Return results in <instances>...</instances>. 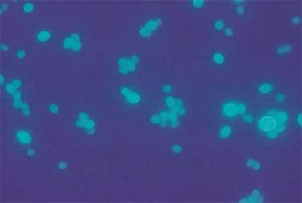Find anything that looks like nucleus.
I'll return each instance as SVG.
<instances>
[{"label":"nucleus","mask_w":302,"mask_h":203,"mask_svg":"<svg viewBox=\"0 0 302 203\" xmlns=\"http://www.w3.org/2000/svg\"><path fill=\"white\" fill-rule=\"evenodd\" d=\"M57 168L59 170H65L68 168V163L66 161H60L57 165Z\"/></svg>","instance_id":"24"},{"label":"nucleus","mask_w":302,"mask_h":203,"mask_svg":"<svg viewBox=\"0 0 302 203\" xmlns=\"http://www.w3.org/2000/svg\"><path fill=\"white\" fill-rule=\"evenodd\" d=\"M74 124L76 128L84 130L88 135L93 136L96 133V121L86 111H80L78 113Z\"/></svg>","instance_id":"1"},{"label":"nucleus","mask_w":302,"mask_h":203,"mask_svg":"<svg viewBox=\"0 0 302 203\" xmlns=\"http://www.w3.org/2000/svg\"><path fill=\"white\" fill-rule=\"evenodd\" d=\"M15 55L18 59H24L26 56V51L22 48H18L15 52Z\"/></svg>","instance_id":"21"},{"label":"nucleus","mask_w":302,"mask_h":203,"mask_svg":"<svg viewBox=\"0 0 302 203\" xmlns=\"http://www.w3.org/2000/svg\"><path fill=\"white\" fill-rule=\"evenodd\" d=\"M173 89V87L172 85L170 84H164L162 87V90L163 91L164 93H169Z\"/></svg>","instance_id":"28"},{"label":"nucleus","mask_w":302,"mask_h":203,"mask_svg":"<svg viewBox=\"0 0 302 203\" xmlns=\"http://www.w3.org/2000/svg\"><path fill=\"white\" fill-rule=\"evenodd\" d=\"M0 83H1V85H3L5 83V76L2 73L0 74Z\"/></svg>","instance_id":"37"},{"label":"nucleus","mask_w":302,"mask_h":203,"mask_svg":"<svg viewBox=\"0 0 302 203\" xmlns=\"http://www.w3.org/2000/svg\"><path fill=\"white\" fill-rule=\"evenodd\" d=\"M9 7V4L7 2H3L1 4L0 6V11H1V14H2L5 11H7Z\"/></svg>","instance_id":"32"},{"label":"nucleus","mask_w":302,"mask_h":203,"mask_svg":"<svg viewBox=\"0 0 302 203\" xmlns=\"http://www.w3.org/2000/svg\"><path fill=\"white\" fill-rule=\"evenodd\" d=\"M119 93L124 98L126 102L129 105H138L142 100V96L138 91L128 85H121L119 88Z\"/></svg>","instance_id":"4"},{"label":"nucleus","mask_w":302,"mask_h":203,"mask_svg":"<svg viewBox=\"0 0 302 203\" xmlns=\"http://www.w3.org/2000/svg\"><path fill=\"white\" fill-rule=\"evenodd\" d=\"M62 45L65 50L79 52L83 46L81 35L77 32L69 33L63 39Z\"/></svg>","instance_id":"3"},{"label":"nucleus","mask_w":302,"mask_h":203,"mask_svg":"<svg viewBox=\"0 0 302 203\" xmlns=\"http://www.w3.org/2000/svg\"><path fill=\"white\" fill-rule=\"evenodd\" d=\"M291 22L294 24H299L301 22V18L298 15H294L291 19Z\"/></svg>","instance_id":"30"},{"label":"nucleus","mask_w":302,"mask_h":203,"mask_svg":"<svg viewBox=\"0 0 302 203\" xmlns=\"http://www.w3.org/2000/svg\"><path fill=\"white\" fill-rule=\"evenodd\" d=\"M192 5L195 7L199 8L204 5V4L205 3V1H204V0H193V1H192Z\"/></svg>","instance_id":"29"},{"label":"nucleus","mask_w":302,"mask_h":203,"mask_svg":"<svg viewBox=\"0 0 302 203\" xmlns=\"http://www.w3.org/2000/svg\"><path fill=\"white\" fill-rule=\"evenodd\" d=\"M273 89V86L271 84L268 82H265L261 84L258 87L259 92L262 94H268L271 93Z\"/></svg>","instance_id":"11"},{"label":"nucleus","mask_w":302,"mask_h":203,"mask_svg":"<svg viewBox=\"0 0 302 203\" xmlns=\"http://www.w3.org/2000/svg\"><path fill=\"white\" fill-rule=\"evenodd\" d=\"M19 110H21L23 115L26 117L29 116L30 114H31V108H30V105L27 103L23 102L21 107H20Z\"/></svg>","instance_id":"18"},{"label":"nucleus","mask_w":302,"mask_h":203,"mask_svg":"<svg viewBox=\"0 0 302 203\" xmlns=\"http://www.w3.org/2000/svg\"><path fill=\"white\" fill-rule=\"evenodd\" d=\"M163 24V19L161 18L156 17L155 18L149 19V20L142 26L140 30V35L142 36L147 37L152 34Z\"/></svg>","instance_id":"5"},{"label":"nucleus","mask_w":302,"mask_h":203,"mask_svg":"<svg viewBox=\"0 0 302 203\" xmlns=\"http://www.w3.org/2000/svg\"><path fill=\"white\" fill-rule=\"evenodd\" d=\"M5 90L6 91V93L11 95V96H13L14 94V93L16 92L17 89L16 88V87L13 85V84L12 83V82L11 81V82H8L5 85Z\"/></svg>","instance_id":"16"},{"label":"nucleus","mask_w":302,"mask_h":203,"mask_svg":"<svg viewBox=\"0 0 302 203\" xmlns=\"http://www.w3.org/2000/svg\"><path fill=\"white\" fill-rule=\"evenodd\" d=\"M236 11L239 15H243L245 12V7L242 4H238L236 7Z\"/></svg>","instance_id":"31"},{"label":"nucleus","mask_w":302,"mask_h":203,"mask_svg":"<svg viewBox=\"0 0 302 203\" xmlns=\"http://www.w3.org/2000/svg\"><path fill=\"white\" fill-rule=\"evenodd\" d=\"M14 137L20 145L24 146L32 144L33 141V136L31 132L25 128H20L15 130Z\"/></svg>","instance_id":"6"},{"label":"nucleus","mask_w":302,"mask_h":203,"mask_svg":"<svg viewBox=\"0 0 302 203\" xmlns=\"http://www.w3.org/2000/svg\"><path fill=\"white\" fill-rule=\"evenodd\" d=\"M52 32L48 28H41L36 32L35 38L40 43H45L52 38Z\"/></svg>","instance_id":"9"},{"label":"nucleus","mask_w":302,"mask_h":203,"mask_svg":"<svg viewBox=\"0 0 302 203\" xmlns=\"http://www.w3.org/2000/svg\"><path fill=\"white\" fill-rule=\"evenodd\" d=\"M277 123L275 119V117L271 116L269 115H266L262 117L258 121V128L259 129L267 133L268 131L275 129L276 128Z\"/></svg>","instance_id":"7"},{"label":"nucleus","mask_w":302,"mask_h":203,"mask_svg":"<svg viewBox=\"0 0 302 203\" xmlns=\"http://www.w3.org/2000/svg\"><path fill=\"white\" fill-rule=\"evenodd\" d=\"M213 61L218 65L223 64L225 61V56L221 52H216L213 53L212 56Z\"/></svg>","instance_id":"14"},{"label":"nucleus","mask_w":302,"mask_h":203,"mask_svg":"<svg viewBox=\"0 0 302 203\" xmlns=\"http://www.w3.org/2000/svg\"><path fill=\"white\" fill-rule=\"evenodd\" d=\"M175 100L176 97H174L172 96H167L164 99V103L165 105L167 106V108H169V109H172L175 104Z\"/></svg>","instance_id":"17"},{"label":"nucleus","mask_w":302,"mask_h":203,"mask_svg":"<svg viewBox=\"0 0 302 203\" xmlns=\"http://www.w3.org/2000/svg\"><path fill=\"white\" fill-rule=\"evenodd\" d=\"M243 120L247 124H251L253 121V117L250 114L245 113L243 114Z\"/></svg>","instance_id":"27"},{"label":"nucleus","mask_w":302,"mask_h":203,"mask_svg":"<svg viewBox=\"0 0 302 203\" xmlns=\"http://www.w3.org/2000/svg\"><path fill=\"white\" fill-rule=\"evenodd\" d=\"M246 165L248 167L253 169L254 170L259 171L262 169V165L259 161H256L253 158H249L246 161Z\"/></svg>","instance_id":"13"},{"label":"nucleus","mask_w":302,"mask_h":203,"mask_svg":"<svg viewBox=\"0 0 302 203\" xmlns=\"http://www.w3.org/2000/svg\"><path fill=\"white\" fill-rule=\"evenodd\" d=\"M172 151L173 153L175 155H179L183 151V148L180 145L178 144H175L172 146Z\"/></svg>","instance_id":"23"},{"label":"nucleus","mask_w":302,"mask_h":203,"mask_svg":"<svg viewBox=\"0 0 302 203\" xmlns=\"http://www.w3.org/2000/svg\"><path fill=\"white\" fill-rule=\"evenodd\" d=\"M12 83L16 87L17 89H19L21 88L23 84V82L21 78L19 77H14L11 80Z\"/></svg>","instance_id":"20"},{"label":"nucleus","mask_w":302,"mask_h":203,"mask_svg":"<svg viewBox=\"0 0 302 203\" xmlns=\"http://www.w3.org/2000/svg\"><path fill=\"white\" fill-rule=\"evenodd\" d=\"M276 99L279 102H283L284 100L285 96L281 93H278L276 95Z\"/></svg>","instance_id":"34"},{"label":"nucleus","mask_w":302,"mask_h":203,"mask_svg":"<svg viewBox=\"0 0 302 203\" xmlns=\"http://www.w3.org/2000/svg\"><path fill=\"white\" fill-rule=\"evenodd\" d=\"M222 112L224 116L228 118H233L239 114L238 102H228L223 104L222 106Z\"/></svg>","instance_id":"8"},{"label":"nucleus","mask_w":302,"mask_h":203,"mask_svg":"<svg viewBox=\"0 0 302 203\" xmlns=\"http://www.w3.org/2000/svg\"><path fill=\"white\" fill-rule=\"evenodd\" d=\"M232 133V128L229 125H224L219 129V137L221 139H225L230 136Z\"/></svg>","instance_id":"10"},{"label":"nucleus","mask_w":302,"mask_h":203,"mask_svg":"<svg viewBox=\"0 0 302 203\" xmlns=\"http://www.w3.org/2000/svg\"><path fill=\"white\" fill-rule=\"evenodd\" d=\"M302 116L301 113H299L297 116V123L300 126H301L302 125V121H301L302 116Z\"/></svg>","instance_id":"35"},{"label":"nucleus","mask_w":302,"mask_h":203,"mask_svg":"<svg viewBox=\"0 0 302 203\" xmlns=\"http://www.w3.org/2000/svg\"><path fill=\"white\" fill-rule=\"evenodd\" d=\"M224 33L227 36H232L234 34V30L231 27H227L224 28Z\"/></svg>","instance_id":"33"},{"label":"nucleus","mask_w":302,"mask_h":203,"mask_svg":"<svg viewBox=\"0 0 302 203\" xmlns=\"http://www.w3.org/2000/svg\"><path fill=\"white\" fill-rule=\"evenodd\" d=\"M293 50V46L289 43H286L283 45H279L276 48L277 52L280 55H284L285 53H289Z\"/></svg>","instance_id":"12"},{"label":"nucleus","mask_w":302,"mask_h":203,"mask_svg":"<svg viewBox=\"0 0 302 203\" xmlns=\"http://www.w3.org/2000/svg\"><path fill=\"white\" fill-rule=\"evenodd\" d=\"M25 152H26V154L27 155V156L29 158H33L36 156V152L35 149L32 148H26Z\"/></svg>","instance_id":"25"},{"label":"nucleus","mask_w":302,"mask_h":203,"mask_svg":"<svg viewBox=\"0 0 302 203\" xmlns=\"http://www.w3.org/2000/svg\"><path fill=\"white\" fill-rule=\"evenodd\" d=\"M0 48L3 51H7L9 49V46L6 43H2L0 45Z\"/></svg>","instance_id":"36"},{"label":"nucleus","mask_w":302,"mask_h":203,"mask_svg":"<svg viewBox=\"0 0 302 203\" xmlns=\"http://www.w3.org/2000/svg\"><path fill=\"white\" fill-rule=\"evenodd\" d=\"M139 62V57L136 55L130 57L122 56L118 57L117 61L118 71L121 75H128L135 72Z\"/></svg>","instance_id":"2"},{"label":"nucleus","mask_w":302,"mask_h":203,"mask_svg":"<svg viewBox=\"0 0 302 203\" xmlns=\"http://www.w3.org/2000/svg\"><path fill=\"white\" fill-rule=\"evenodd\" d=\"M233 2L236 3H238V4H240L241 3H244V1H243V0H234V1H233Z\"/></svg>","instance_id":"38"},{"label":"nucleus","mask_w":302,"mask_h":203,"mask_svg":"<svg viewBox=\"0 0 302 203\" xmlns=\"http://www.w3.org/2000/svg\"><path fill=\"white\" fill-rule=\"evenodd\" d=\"M224 25H225V22L221 19H216V21H214V23H213L214 27L217 30L222 29L224 27Z\"/></svg>","instance_id":"22"},{"label":"nucleus","mask_w":302,"mask_h":203,"mask_svg":"<svg viewBox=\"0 0 302 203\" xmlns=\"http://www.w3.org/2000/svg\"><path fill=\"white\" fill-rule=\"evenodd\" d=\"M48 109L50 113L56 115V114H59V111H60V107L57 104L53 102V103H51L48 105Z\"/></svg>","instance_id":"19"},{"label":"nucleus","mask_w":302,"mask_h":203,"mask_svg":"<svg viewBox=\"0 0 302 203\" xmlns=\"http://www.w3.org/2000/svg\"><path fill=\"white\" fill-rule=\"evenodd\" d=\"M35 8V4L33 1H25L22 5L23 11L25 13H30L34 11Z\"/></svg>","instance_id":"15"},{"label":"nucleus","mask_w":302,"mask_h":203,"mask_svg":"<svg viewBox=\"0 0 302 203\" xmlns=\"http://www.w3.org/2000/svg\"><path fill=\"white\" fill-rule=\"evenodd\" d=\"M279 134L278 133V132L276 131V129L272 130V131H268V132H267V133H266V135H267V137L269 138V139L276 138Z\"/></svg>","instance_id":"26"}]
</instances>
